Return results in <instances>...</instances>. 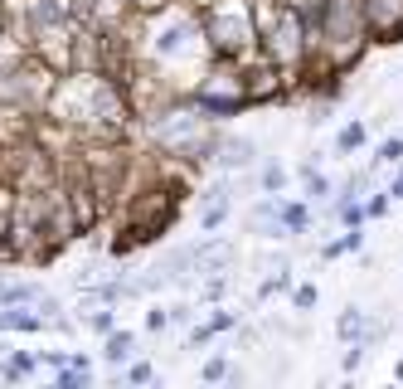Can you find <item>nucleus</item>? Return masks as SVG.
I'll use <instances>...</instances> for the list:
<instances>
[{"instance_id": "17", "label": "nucleus", "mask_w": 403, "mask_h": 389, "mask_svg": "<svg viewBox=\"0 0 403 389\" xmlns=\"http://www.w3.org/2000/svg\"><path fill=\"white\" fill-rule=\"evenodd\" d=\"M146 326H151V331H161V326H170V316H165V311H151V316H146Z\"/></svg>"}, {"instance_id": "2", "label": "nucleus", "mask_w": 403, "mask_h": 389, "mask_svg": "<svg viewBox=\"0 0 403 389\" xmlns=\"http://www.w3.org/2000/svg\"><path fill=\"white\" fill-rule=\"evenodd\" d=\"M156 141H161L165 151H175V156H204V151H214V137L204 132V108L194 112H170L156 122Z\"/></svg>"}, {"instance_id": "21", "label": "nucleus", "mask_w": 403, "mask_h": 389, "mask_svg": "<svg viewBox=\"0 0 403 389\" xmlns=\"http://www.w3.org/2000/svg\"><path fill=\"white\" fill-rule=\"evenodd\" d=\"M394 194H403V175H399V185H394Z\"/></svg>"}, {"instance_id": "8", "label": "nucleus", "mask_w": 403, "mask_h": 389, "mask_svg": "<svg viewBox=\"0 0 403 389\" xmlns=\"http://www.w3.org/2000/svg\"><path fill=\"white\" fill-rule=\"evenodd\" d=\"M132 346H136L132 336H127V331H117V326H112V331H108V341H103V356H108L112 365H122V361H127V356H132Z\"/></svg>"}, {"instance_id": "16", "label": "nucleus", "mask_w": 403, "mask_h": 389, "mask_svg": "<svg viewBox=\"0 0 403 389\" xmlns=\"http://www.w3.org/2000/svg\"><path fill=\"white\" fill-rule=\"evenodd\" d=\"M316 302V287H296V306H311Z\"/></svg>"}, {"instance_id": "12", "label": "nucleus", "mask_w": 403, "mask_h": 389, "mask_svg": "<svg viewBox=\"0 0 403 389\" xmlns=\"http://www.w3.org/2000/svg\"><path fill=\"white\" fill-rule=\"evenodd\" d=\"M399 156H403V137L384 141V151H379V161H399Z\"/></svg>"}, {"instance_id": "18", "label": "nucleus", "mask_w": 403, "mask_h": 389, "mask_svg": "<svg viewBox=\"0 0 403 389\" xmlns=\"http://www.w3.org/2000/svg\"><path fill=\"white\" fill-rule=\"evenodd\" d=\"M263 185H268V190H282V170L272 166V170H268V175H263Z\"/></svg>"}, {"instance_id": "4", "label": "nucleus", "mask_w": 403, "mask_h": 389, "mask_svg": "<svg viewBox=\"0 0 403 389\" xmlns=\"http://www.w3.org/2000/svg\"><path fill=\"white\" fill-rule=\"evenodd\" d=\"M268 34H272L268 44H272V54H277V58H296V54H301V20H296L292 5H287V10H277V25H272Z\"/></svg>"}, {"instance_id": "10", "label": "nucleus", "mask_w": 403, "mask_h": 389, "mask_svg": "<svg viewBox=\"0 0 403 389\" xmlns=\"http://www.w3.org/2000/svg\"><path fill=\"white\" fill-rule=\"evenodd\" d=\"M360 326H365L360 311H345V316H340V336H360Z\"/></svg>"}, {"instance_id": "1", "label": "nucleus", "mask_w": 403, "mask_h": 389, "mask_svg": "<svg viewBox=\"0 0 403 389\" xmlns=\"http://www.w3.org/2000/svg\"><path fill=\"white\" fill-rule=\"evenodd\" d=\"M204 34H209V44H214L224 58L243 54L248 39H258L253 15H248L243 0H209V5H204Z\"/></svg>"}, {"instance_id": "14", "label": "nucleus", "mask_w": 403, "mask_h": 389, "mask_svg": "<svg viewBox=\"0 0 403 389\" xmlns=\"http://www.w3.org/2000/svg\"><path fill=\"white\" fill-rule=\"evenodd\" d=\"M224 375H229V365H224V361H209V365H204V380H224Z\"/></svg>"}, {"instance_id": "6", "label": "nucleus", "mask_w": 403, "mask_h": 389, "mask_svg": "<svg viewBox=\"0 0 403 389\" xmlns=\"http://www.w3.org/2000/svg\"><path fill=\"white\" fill-rule=\"evenodd\" d=\"M214 156H219L224 170H239V166H253L258 146H253L248 137H224V141H214Z\"/></svg>"}, {"instance_id": "22", "label": "nucleus", "mask_w": 403, "mask_h": 389, "mask_svg": "<svg viewBox=\"0 0 403 389\" xmlns=\"http://www.w3.org/2000/svg\"><path fill=\"white\" fill-rule=\"evenodd\" d=\"M0 351H5V346H0Z\"/></svg>"}, {"instance_id": "11", "label": "nucleus", "mask_w": 403, "mask_h": 389, "mask_svg": "<svg viewBox=\"0 0 403 389\" xmlns=\"http://www.w3.org/2000/svg\"><path fill=\"white\" fill-rule=\"evenodd\" d=\"M360 141H365V127H345V132H340V151H355Z\"/></svg>"}, {"instance_id": "15", "label": "nucleus", "mask_w": 403, "mask_h": 389, "mask_svg": "<svg viewBox=\"0 0 403 389\" xmlns=\"http://www.w3.org/2000/svg\"><path fill=\"white\" fill-rule=\"evenodd\" d=\"M68 361H73L68 351H44V365H68Z\"/></svg>"}, {"instance_id": "20", "label": "nucleus", "mask_w": 403, "mask_h": 389, "mask_svg": "<svg viewBox=\"0 0 403 389\" xmlns=\"http://www.w3.org/2000/svg\"><path fill=\"white\" fill-rule=\"evenodd\" d=\"M0 34H5V0H0Z\"/></svg>"}, {"instance_id": "5", "label": "nucleus", "mask_w": 403, "mask_h": 389, "mask_svg": "<svg viewBox=\"0 0 403 389\" xmlns=\"http://www.w3.org/2000/svg\"><path fill=\"white\" fill-rule=\"evenodd\" d=\"M360 10H365V20H370L379 34H394V29H403V0H365Z\"/></svg>"}, {"instance_id": "13", "label": "nucleus", "mask_w": 403, "mask_h": 389, "mask_svg": "<svg viewBox=\"0 0 403 389\" xmlns=\"http://www.w3.org/2000/svg\"><path fill=\"white\" fill-rule=\"evenodd\" d=\"M127 380H132V385H146V380H151V365H132Z\"/></svg>"}, {"instance_id": "3", "label": "nucleus", "mask_w": 403, "mask_h": 389, "mask_svg": "<svg viewBox=\"0 0 403 389\" xmlns=\"http://www.w3.org/2000/svg\"><path fill=\"white\" fill-rule=\"evenodd\" d=\"M360 25H365L360 0H325V39L330 44H360Z\"/></svg>"}, {"instance_id": "9", "label": "nucleus", "mask_w": 403, "mask_h": 389, "mask_svg": "<svg viewBox=\"0 0 403 389\" xmlns=\"http://www.w3.org/2000/svg\"><path fill=\"white\" fill-rule=\"evenodd\" d=\"M88 326H93V331H103V336L117 326V316L108 311V302H103V311H88Z\"/></svg>"}, {"instance_id": "7", "label": "nucleus", "mask_w": 403, "mask_h": 389, "mask_svg": "<svg viewBox=\"0 0 403 389\" xmlns=\"http://www.w3.org/2000/svg\"><path fill=\"white\" fill-rule=\"evenodd\" d=\"M39 292H44V287H39V282H0V306H10V302H39Z\"/></svg>"}, {"instance_id": "19", "label": "nucleus", "mask_w": 403, "mask_h": 389, "mask_svg": "<svg viewBox=\"0 0 403 389\" xmlns=\"http://www.w3.org/2000/svg\"><path fill=\"white\" fill-rule=\"evenodd\" d=\"M132 5H141V10H156V5H161V0H132Z\"/></svg>"}]
</instances>
